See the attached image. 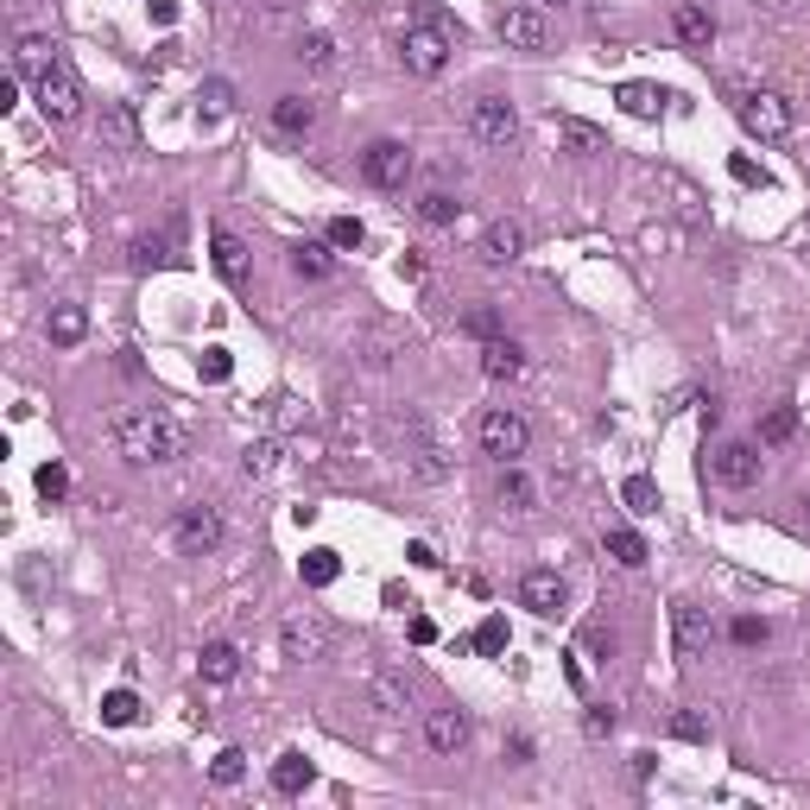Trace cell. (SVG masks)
<instances>
[{"instance_id": "obj_1", "label": "cell", "mask_w": 810, "mask_h": 810, "mask_svg": "<svg viewBox=\"0 0 810 810\" xmlns=\"http://www.w3.org/2000/svg\"><path fill=\"white\" fill-rule=\"evenodd\" d=\"M114 450H121L127 463L152 469V463H178V456H190V431L172 418V412H159V405H134V412L114 418Z\"/></svg>"}, {"instance_id": "obj_2", "label": "cell", "mask_w": 810, "mask_h": 810, "mask_svg": "<svg viewBox=\"0 0 810 810\" xmlns=\"http://www.w3.org/2000/svg\"><path fill=\"white\" fill-rule=\"evenodd\" d=\"M476 443H481V456H494V463H519L532 450V425L519 418L514 405H488L476 418Z\"/></svg>"}, {"instance_id": "obj_3", "label": "cell", "mask_w": 810, "mask_h": 810, "mask_svg": "<svg viewBox=\"0 0 810 810\" xmlns=\"http://www.w3.org/2000/svg\"><path fill=\"white\" fill-rule=\"evenodd\" d=\"M330 646H336V627H330V615H317V608H298L292 621L279 627V653L292 665L330 659Z\"/></svg>"}, {"instance_id": "obj_4", "label": "cell", "mask_w": 810, "mask_h": 810, "mask_svg": "<svg viewBox=\"0 0 810 810\" xmlns=\"http://www.w3.org/2000/svg\"><path fill=\"white\" fill-rule=\"evenodd\" d=\"M741 127L773 147V140H785V134L798 127V114H792V102H785L779 89H747V96H741Z\"/></svg>"}, {"instance_id": "obj_5", "label": "cell", "mask_w": 810, "mask_h": 810, "mask_svg": "<svg viewBox=\"0 0 810 810\" xmlns=\"http://www.w3.org/2000/svg\"><path fill=\"white\" fill-rule=\"evenodd\" d=\"M412 172H418V159H412L405 140H374V147L362 152V178H368L374 190H387V197H400V190L412 185Z\"/></svg>"}, {"instance_id": "obj_6", "label": "cell", "mask_w": 810, "mask_h": 810, "mask_svg": "<svg viewBox=\"0 0 810 810\" xmlns=\"http://www.w3.org/2000/svg\"><path fill=\"white\" fill-rule=\"evenodd\" d=\"M760 469H767V463H760V443H747V438H729L709 463H703V476L716 481V488H735V494H741V488H754Z\"/></svg>"}, {"instance_id": "obj_7", "label": "cell", "mask_w": 810, "mask_h": 810, "mask_svg": "<svg viewBox=\"0 0 810 810\" xmlns=\"http://www.w3.org/2000/svg\"><path fill=\"white\" fill-rule=\"evenodd\" d=\"M716 640V621H709V608L703 602H691V595H678L671 602V659L678 665H691Z\"/></svg>"}, {"instance_id": "obj_8", "label": "cell", "mask_w": 810, "mask_h": 810, "mask_svg": "<svg viewBox=\"0 0 810 810\" xmlns=\"http://www.w3.org/2000/svg\"><path fill=\"white\" fill-rule=\"evenodd\" d=\"M450 51H456V45H450V33H443L438 20H425V26H412V33L400 38V64L412 76H438L443 64H450Z\"/></svg>"}, {"instance_id": "obj_9", "label": "cell", "mask_w": 810, "mask_h": 810, "mask_svg": "<svg viewBox=\"0 0 810 810\" xmlns=\"http://www.w3.org/2000/svg\"><path fill=\"white\" fill-rule=\"evenodd\" d=\"M33 102H38V114H45V121H58V127H64V121H76V114H83V83H76L71 64H58V71L38 76V83H33Z\"/></svg>"}, {"instance_id": "obj_10", "label": "cell", "mask_w": 810, "mask_h": 810, "mask_svg": "<svg viewBox=\"0 0 810 810\" xmlns=\"http://www.w3.org/2000/svg\"><path fill=\"white\" fill-rule=\"evenodd\" d=\"M469 134H476L481 147H514L519 140V109L507 96H481L469 102Z\"/></svg>"}, {"instance_id": "obj_11", "label": "cell", "mask_w": 810, "mask_h": 810, "mask_svg": "<svg viewBox=\"0 0 810 810\" xmlns=\"http://www.w3.org/2000/svg\"><path fill=\"white\" fill-rule=\"evenodd\" d=\"M172 539H178V552H185V557H210L222 545V514L197 501V507L178 514V532H172Z\"/></svg>"}, {"instance_id": "obj_12", "label": "cell", "mask_w": 810, "mask_h": 810, "mask_svg": "<svg viewBox=\"0 0 810 810\" xmlns=\"http://www.w3.org/2000/svg\"><path fill=\"white\" fill-rule=\"evenodd\" d=\"M494 33H501V45H514V51H545V45H552V26H545L539 7H507V13L494 20Z\"/></svg>"}, {"instance_id": "obj_13", "label": "cell", "mask_w": 810, "mask_h": 810, "mask_svg": "<svg viewBox=\"0 0 810 810\" xmlns=\"http://www.w3.org/2000/svg\"><path fill=\"white\" fill-rule=\"evenodd\" d=\"M564 602H570V583L557 577V570H526L519 577V608H532V615H564Z\"/></svg>"}, {"instance_id": "obj_14", "label": "cell", "mask_w": 810, "mask_h": 810, "mask_svg": "<svg viewBox=\"0 0 810 810\" xmlns=\"http://www.w3.org/2000/svg\"><path fill=\"white\" fill-rule=\"evenodd\" d=\"M481 266H514L519 254H526V222H514V216H494L488 228H481Z\"/></svg>"}, {"instance_id": "obj_15", "label": "cell", "mask_w": 810, "mask_h": 810, "mask_svg": "<svg viewBox=\"0 0 810 810\" xmlns=\"http://www.w3.org/2000/svg\"><path fill=\"white\" fill-rule=\"evenodd\" d=\"M58 64H64V45L51 33H26L13 45V76H20V83H38V76L58 71Z\"/></svg>"}, {"instance_id": "obj_16", "label": "cell", "mask_w": 810, "mask_h": 810, "mask_svg": "<svg viewBox=\"0 0 810 810\" xmlns=\"http://www.w3.org/2000/svg\"><path fill=\"white\" fill-rule=\"evenodd\" d=\"M210 260H216V273H222V286L228 292H241L248 286V248H241V235L235 228H210Z\"/></svg>"}, {"instance_id": "obj_17", "label": "cell", "mask_w": 810, "mask_h": 810, "mask_svg": "<svg viewBox=\"0 0 810 810\" xmlns=\"http://www.w3.org/2000/svg\"><path fill=\"white\" fill-rule=\"evenodd\" d=\"M425 747L431 754H463L469 747V716L463 709H431L425 716Z\"/></svg>"}, {"instance_id": "obj_18", "label": "cell", "mask_w": 810, "mask_h": 810, "mask_svg": "<svg viewBox=\"0 0 810 810\" xmlns=\"http://www.w3.org/2000/svg\"><path fill=\"white\" fill-rule=\"evenodd\" d=\"M671 33H678V45H691V51H709V45H716V20H709V7L684 0V7L671 13Z\"/></svg>"}, {"instance_id": "obj_19", "label": "cell", "mask_w": 810, "mask_h": 810, "mask_svg": "<svg viewBox=\"0 0 810 810\" xmlns=\"http://www.w3.org/2000/svg\"><path fill=\"white\" fill-rule=\"evenodd\" d=\"M481 374H488V380H519V374H526V349H519L514 336L481 342Z\"/></svg>"}, {"instance_id": "obj_20", "label": "cell", "mask_w": 810, "mask_h": 810, "mask_svg": "<svg viewBox=\"0 0 810 810\" xmlns=\"http://www.w3.org/2000/svg\"><path fill=\"white\" fill-rule=\"evenodd\" d=\"M102 147H114V152H134V147H140L134 102H102Z\"/></svg>"}, {"instance_id": "obj_21", "label": "cell", "mask_w": 810, "mask_h": 810, "mask_svg": "<svg viewBox=\"0 0 810 810\" xmlns=\"http://www.w3.org/2000/svg\"><path fill=\"white\" fill-rule=\"evenodd\" d=\"M311 779H317V767H311V754H298V747H286V754L273 760V792H279V798L311 792Z\"/></svg>"}, {"instance_id": "obj_22", "label": "cell", "mask_w": 810, "mask_h": 810, "mask_svg": "<svg viewBox=\"0 0 810 810\" xmlns=\"http://www.w3.org/2000/svg\"><path fill=\"white\" fill-rule=\"evenodd\" d=\"M197 671H203V684H235V678H241V646H235V640H210L203 659H197Z\"/></svg>"}, {"instance_id": "obj_23", "label": "cell", "mask_w": 810, "mask_h": 810, "mask_svg": "<svg viewBox=\"0 0 810 810\" xmlns=\"http://www.w3.org/2000/svg\"><path fill=\"white\" fill-rule=\"evenodd\" d=\"M615 102H621V109L633 114V121H659L671 96H665L659 83H621V89H615Z\"/></svg>"}, {"instance_id": "obj_24", "label": "cell", "mask_w": 810, "mask_h": 810, "mask_svg": "<svg viewBox=\"0 0 810 810\" xmlns=\"http://www.w3.org/2000/svg\"><path fill=\"white\" fill-rule=\"evenodd\" d=\"M501 507L507 514H532L539 507V488H532V476L519 463H501Z\"/></svg>"}, {"instance_id": "obj_25", "label": "cell", "mask_w": 810, "mask_h": 810, "mask_svg": "<svg viewBox=\"0 0 810 810\" xmlns=\"http://www.w3.org/2000/svg\"><path fill=\"white\" fill-rule=\"evenodd\" d=\"M45 336H51L58 349H76V342L89 336V317H83V304H51V317H45Z\"/></svg>"}, {"instance_id": "obj_26", "label": "cell", "mask_w": 810, "mask_h": 810, "mask_svg": "<svg viewBox=\"0 0 810 810\" xmlns=\"http://www.w3.org/2000/svg\"><path fill=\"white\" fill-rule=\"evenodd\" d=\"M228 114H235V83L210 76V83L197 89V121H203V127H216V121H228Z\"/></svg>"}, {"instance_id": "obj_27", "label": "cell", "mask_w": 810, "mask_h": 810, "mask_svg": "<svg viewBox=\"0 0 810 810\" xmlns=\"http://www.w3.org/2000/svg\"><path fill=\"white\" fill-rule=\"evenodd\" d=\"M273 127H279V134H311V127H317V102H311V96H279V102H273Z\"/></svg>"}, {"instance_id": "obj_28", "label": "cell", "mask_w": 810, "mask_h": 810, "mask_svg": "<svg viewBox=\"0 0 810 810\" xmlns=\"http://www.w3.org/2000/svg\"><path fill=\"white\" fill-rule=\"evenodd\" d=\"M602 552L615 557V564H621V570H640V564H646V539H640V532H633V526H615V532H602Z\"/></svg>"}, {"instance_id": "obj_29", "label": "cell", "mask_w": 810, "mask_h": 810, "mask_svg": "<svg viewBox=\"0 0 810 810\" xmlns=\"http://www.w3.org/2000/svg\"><path fill=\"white\" fill-rule=\"evenodd\" d=\"M292 273H298V279H330V273H336V248H330V241H298V248H292Z\"/></svg>"}, {"instance_id": "obj_30", "label": "cell", "mask_w": 810, "mask_h": 810, "mask_svg": "<svg viewBox=\"0 0 810 810\" xmlns=\"http://www.w3.org/2000/svg\"><path fill=\"white\" fill-rule=\"evenodd\" d=\"M279 456H286V443H279V438H254L248 450H241V476H248V481H266L273 469H279Z\"/></svg>"}, {"instance_id": "obj_31", "label": "cell", "mask_w": 810, "mask_h": 810, "mask_svg": "<svg viewBox=\"0 0 810 810\" xmlns=\"http://www.w3.org/2000/svg\"><path fill=\"white\" fill-rule=\"evenodd\" d=\"M621 501H627V514H633V519H653V514H659V481H653V476H627Z\"/></svg>"}, {"instance_id": "obj_32", "label": "cell", "mask_w": 810, "mask_h": 810, "mask_svg": "<svg viewBox=\"0 0 810 810\" xmlns=\"http://www.w3.org/2000/svg\"><path fill=\"white\" fill-rule=\"evenodd\" d=\"M456 216H463V203H456L450 190H425V197H418V222H425V228H456Z\"/></svg>"}, {"instance_id": "obj_33", "label": "cell", "mask_w": 810, "mask_h": 810, "mask_svg": "<svg viewBox=\"0 0 810 810\" xmlns=\"http://www.w3.org/2000/svg\"><path fill=\"white\" fill-rule=\"evenodd\" d=\"M412 469H418L425 481H443V476H450V463H443V443L431 438L425 425H418V443H412Z\"/></svg>"}, {"instance_id": "obj_34", "label": "cell", "mask_w": 810, "mask_h": 810, "mask_svg": "<svg viewBox=\"0 0 810 810\" xmlns=\"http://www.w3.org/2000/svg\"><path fill=\"white\" fill-rule=\"evenodd\" d=\"M798 438V412L792 405H773L767 418H760V450H779V443Z\"/></svg>"}, {"instance_id": "obj_35", "label": "cell", "mask_w": 810, "mask_h": 810, "mask_svg": "<svg viewBox=\"0 0 810 810\" xmlns=\"http://www.w3.org/2000/svg\"><path fill=\"white\" fill-rule=\"evenodd\" d=\"M368 703L380 709V716H405V709H412V691H405L400 678H374V684H368Z\"/></svg>"}, {"instance_id": "obj_36", "label": "cell", "mask_w": 810, "mask_h": 810, "mask_svg": "<svg viewBox=\"0 0 810 810\" xmlns=\"http://www.w3.org/2000/svg\"><path fill=\"white\" fill-rule=\"evenodd\" d=\"M102 722H109V729H134V722H140V697H134L127 684L109 691V697H102Z\"/></svg>"}, {"instance_id": "obj_37", "label": "cell", "mask_w": 810, "mask_h": 810, "mask_svg": "<svg viewBox=\"0 0 810 810\" xmlns=\"http://www.w3.org/2000/svg\"><path fill=\"white\" fill-rule=\"evenodd\" d=\"M463 646H469V653H488V659H501V653H507V621H501V615H488V621H481Z\"/></svg>"}, {"instance_id": "obj_38", "label": "cell", "mask_w": 810, "mask_h": 810, "mask_svg": "<svg viewBox=\"0 0 810 810\" xmlns=\"http://www.w3.org/2000/svg\"><path fill=\"white\" fill-rule=\"evenodd\" d=\"M557 140H564L570 152H602V147H608V134L590 127V121H557Z\"/></svg>"}, {"instance_id": "obj_39", "label": "cell", "mask_w": 810, "mask_h": 810, "mask_svg": "<svg viewBox=\"0 0 810 810\" xmlns=\"http://www.w3.org/2000/svg\"><path fill=\"white\" fill-rule=\"evenodd\" d=\"M298 577H304L311 590H330L336 577H342V564H336V552H304V564H298Z\"/></svg>"}, {"instance_id": "obj_40", "label": "cell", "mask_w": 810, "mask_h": 810, "mask_svg": "<svg viewBox=\"0 0 810 810\" xmlns=\"http://www.w3.org/2000/svg\"><path fill=\"white\" fill-rule=\"evenodd\" d=\"M33 488H38V501H51V507H58V501L71 494V469H64V463H38Z\"/></svg>"}, {"instance_id": "obj_41", "label": "cell", "mask_w": 810, "mask_h": 810, "mask_svg": "<svg viewBox=\"0 0 810 810\" xmlns=\"http://www.w3.org/2000/svg\"><path fill=\"white\" fill-rule=\"evenodd\" d=\"M324 241H330L336 254H355V248L368 241V228H362V216H336L330 228H324Z\"/></svg>"}, {"instance_id": "obj_42", "label": "cell", "mask_w": 810, "mask_h": 810, "mask_svg": "<svg viewBox=\"0 0 810 810\" xmlns=\"http://www.w3.org/2000/svg\"><path fill=\"white\" fill-rule=\"evenodd\" d=\"M210 779H216L222 792H228V785H241V779H248V754H241V747H222L216 760H210Z\"/></svg>"}, {"instance_id": "obj_43", "label": "cell", "mask_w": 810, "mask_h": 810, "mask_svg": "<svg viewBox=\"0 0 810 810\" xmlns=\"http://www.w3.org/2000/svg\"><path fill=\"white\" fill-rule=\"evenodd\" d=\"M172 260V235H147V241H134V273H152V266H165Z\"/></svg>"}, {"instance_id": "obj_44", "label": "cell", "mask_w": 810, "mask_h": 810, "mask_svg": "<svg viewBox=\"0 0 810 810\" xmlns=\"http://www.w3.org/2000/svg\"><path fill=\"white\" fill-rule=\"evenodd\" d=\"M298 58H304L311 71H330V64H336V38L330 33H304V51H298Z\"/></svg>"}, {"instance_id": "obj_45", "label": "cell", "mask_w": 810, "mask_h": 810, "mask_svg": "<svg viewBox=\"0 0 810 810\" xmlns=\"http://www.w3.org/2000/svg\"><path fill=\"white\" fill-rule=\"evenodd\" d=\"M463 330L476 336V342H494V336H501V311H494V304H476V311L463 317Z\"/></svg>"}, {"instance_id": "obj_46", "label": "cell", "mask_w": 810, "mask_h": 810, "mask_svg": "<svg viewBox=\"0 0 810 810\" xmlns=\"http://www.w3.org/2000/svg\"><path fill=\"white\" fill-rule=\"evenodd\" d=\"M197 374H203L210 387H222V380L235 374V355H228V349H203V362H197Z\"/></svg>"}, {"instance_id": "obj_47", "label": "cell", "mask_w": 810, "mask_h": 810, "mask_svg": "<svg viewBox=\"0 0 810 810\" xmlns=\"http://www.w3.org/2000/svg\"><path fill=\"white\" fill-rule=\"evenodd\" d=\"M767 633H773V627L760 621V615H741V621L729 627V640H735V646H767Z\"/></svg>"}, {"instance_id": "obj_48", "label": "cell", "mask_w": 810, "mask_h": 810, "mask_svg": "<svg viewBox=\"0 0 810 810\" xmlns=\"http://www.w3.org/2000/svg\"><path fill=\"white\" fill-rule=\"evenodd\" d=\"M671 735L678 741H709V722H703L697 709H678V716H671Z\"/></svg>"}, {"instance_id": "obj_49", "label": "cell", "mask_w": 810, "mask_h": 810, "mask_svg": "<svg viewBox=\"0 0 810 810\" xmlns=\"http://www.w3.org/2000/svg\"><path fill=\"white\" fill-rule=\"evenodd\" d=\"M583 729H590L595 741H602V735H615V709H608V703H590V716H583Z\"/></svg>"}, {"instance_id": "obj_50", "label": "cell", "mask_w": 810, "mask_h": 810, "mask_svg": "<svg viewBox=\"0 0 810 810\" xmlns=\"http://www.w3.org/2000/svg\"><path fill=\"white\" fill-rule=\"evenodd\" d=\"M286 20H292V0H260V26L266 33H279Z\"/></svg>"}, {"instance_id": "obj_51", "label": "cell", "mask_w": 810, "mask_h": 810, "mask_svg": "<svg viewBox=\"0 0 810 810\" xmlns=\"http://www.w3.org/2000/svg\"><path fill=\"white\" fill-rule=\"evenodd\" d=\"M405 557H412L418 570H438V564H443V557H438V545H431V539H412V545H405Z\"/></svg>"}, {"instance_id": "obj_52", "label": "cell", "mask_w": 810, "mask_h": 810, "mask_svg": "<svg viewBox=\"0 0 810 810\" xmlns=\"http://www.w3.org/2000/svg\"><path fill=\"white\" fill-rule=\"evenodd\" d=\"M387 362H393V336L374 330V336H368V368H387Z\"/></svg>"}, {"instance_id": "obj_53", "label": "cell", "mask_w": 810, "mask_h": 810, "mask_svg": "<svg viewBox=\"0 0 810 810\" xmlns=\"http://www.w3.org/2000/svg\"><path fill=\"white\" fill-rule=\"evenodd\" d=\"M729 172H735L741 185H767V172H760V165H754L747 152H735V159H729Z\"/></svg>"}, {"instance_id": "obj_54", "label": "cell", "mask_w": 810, "mask_h": 810, "mask_svg": "<svg viewBox=\"0 0 810 810\" xmlns=\"http://www.w3.org/2000/svg\"><path fill=\"white\" fill-rule=\"evenodd\" d=\"M412 640H418V646H431V640H438V627L425 621V615H412Z\"/></svg>"}, {"instance_id": "obj_55", "label": "cell", "mask_w": 810, "mask_h": 810, "mask_svg": "<svg viewBox=\"0 0 810 810\" xmlns=\"http://www.w3.org/2000/svg\"><path fill=\"white\" fill-rule=\"evenodd\" d=\"M152 20H159V26H172V20H178V0H152Z\"/></svg>"}, {"instance_id": "obj_56", "label": "cell", "mask_w": 810, "mask_h": 810, "mask_svg": "<svg viewBox=\"0 0 810 810\" xmlns=\"http://www.w3.org/2000/svg\"><path fill=\"white\" fill-rule=\"evenodd\" d=\"M805 526H810V494H805Z\"/></svg>"}, {"instance_id": "obj_57", "label": "cell", "mask_w": 810, "mask_h": 810, "mask_svg": "<svg viewBox=\"0 0 810 810\" xmlns=\"http://www.w3.org/2000/svg\"><path fill=\"white\" fill-rule=\"evenodd\" d=\"M545 7H564V0H545Z\"/></svg>"}]
</instances>
